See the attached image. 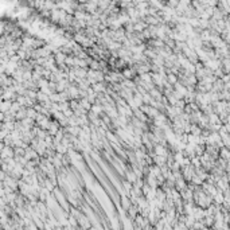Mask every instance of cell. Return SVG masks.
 <instances>
[{
    "instance_id": "6da1fadb",
    "label": "cell",
    "mask_w": 230,
    "mask_h": 230,
    "mask_svg": "<svg viewBox=\"0 0 230 230\" xmlns=\"http://www.w3.org/2000/svg\"><path fill=\"white\" fill-rule=\"evenodd\" d=\"M219 157H222V159H225V160H229L230 159V148L226 147V145L221 147L219 148Z\"/></svg>"
},
{
    "instance_id": "7a4b0ae2",
    "label": "cell",
    "mask_w": 230,
    "mask_h": 230,
    "mask_svg": "<svg viewBox=\"0 0 230 230\" xmlns=\"http://www.w3.org/2000/svg\"><path fill=\"white\" fill-rule=\"evenodd\" d=\"M223 202H225V194L222 192V191H218L215 194V196H214V203H217V205H223Z\"/></svg>"
},
{
    "instance_id": "3957f363",
    "label": "cell",
    "mask_w": 230,
    "mask_h": 230,
    "mask_svg": "<svg viewBox=\"0 0 230 230\" xmlns=\"http://www.w3.org/2000/svg\"><path fill=\"white\" fill-rule=\"evenodd\" d=\"M125 175H127V180H129V182H131V183H135V182H136V179H137V178H139V176L136 175V172H135V171H131V169L125 172Z\"/></svg>"
},
{
    "instance_id": "277c9868",
    "label": "cell",
    "mask_w": 230,
    "mask_h": 230,
    "mask_svg": "<svg viewBox=\"0 0 230 230\" xmlns=\"http://www.w3.org/2000/svg\"><path fill=\"white\" fill-rule=\"evenodd\" d=\"M131 199H129L128 196H125V195H123V198H121V205H123V209L124 210H128L129 207H131Z\"/></svg>"
}]
</instances>
